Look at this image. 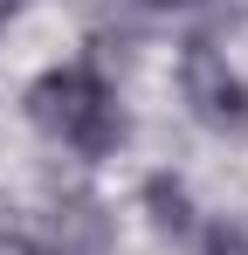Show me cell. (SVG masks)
Listing matches in <instances>:
<instances>
[{"label": "cell", "instance_id": "6da1fadb", "mask_svg": "<svg viewBox=\"0 0 248 255\" xmlns=\"http://www.w3.org/2000/svg\"><path fill=\"white\" fill-rule=\"evenodd\" d=\"M21 111H28V125L55 145V152H69L83 166H104V159H118L124 138H131V118H124V97L118 83L104 76V62H48L28 97H21Z\"/></svg>", "mask_w": 248, "mask_h": 255}, {"label": "cell", "instance_id": "7a4b0ae2", "mask_svg": "<svg viewBox=\"0 0 248 255\" xmlns=\"http://www.w3.org/2000/svg\"><path fill=\"white\" fill-rule=\"evenodd\" d=\"M172 83H179V104L207 131H248V69L221 42L193 35L179 48V62H172Z\"/></svg>", "mask_w": 248, "mask_h": 255}, {"label": "cell", "instance_id": "3957f363", "mask_svg": "<svg viewBox=\"0 0 248 255\" xmlns=\"http://www.w3.org/2000/svg\"><path fill=\"white\" fill-rule=\"evenodd\" d=\"M21 255H118V214L97 193H48L41 207H28V242Z\"/></svg>", "mask_w": 248, "mask_h": 255}, {"label": "cell", "instance_id": "277c9868", "mask_svg": "<svg viewBox=\"0 0 248 255\" xmlns=\"http://www.w3.org/2000/svg\"><path fill=\"white\" fill-rule=\"evenodd\" d=\"M138 214H145V228H152L159 242H193V235H200L193 186H186L179 172H145V186H138Z\"/></svg>", "mask_w": 248, "mask_h": 255}, {"label": "cell", "instance_id": "5b68a950", "mask_svg": "<svg viewBox=\"0 0 248 255\" xmlns=\"http://www.w3.org/2000/svg\"><path fill=\"white\" fill-rule=\"evenodd\" d=\"M200 255H248V228H200Z\"/></svg>", "mask_w": 248, "mask_h": 255}, {"label": "cell", "instance_id": "8992f818", "mask_svg": "<svg viewBox=\"0 0 248 255\" xmlns=\"http://www.w3.org/2000/svg\"><path fill=\"white\" fill-rule=\"evenodd\" d=\"M14 7H21V0H0V21H7V14H14Z\"/></svg>", "mask_w": 248, "mask_h": 255}]
</instances>
